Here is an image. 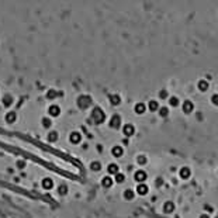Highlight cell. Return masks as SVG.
<instances>
[{"label": "cell", "mask_w": 218, "mask_h": 218, "mask_svg": "<svg viewBox=\"0 0 218 218\" xmlns=\"http://www.w3.org/2000/svg\"><path fill=\"white\" fill-rule=\"evenodd\" d=\"M104 111L101 110L100 107H94L93 108V111H92V118L96 121V122H101L103 120H104Z\"/></svg>", "instance_id": "6da1fadb"}, {"label": "cell", "mask_w": 218, "mask_h": 218, "mask_svg": "<svg viewBox=\"0 0 218 218\" xmlns=\"http://www.w3.org/2000/svg\"><path fill=\"white\" fill-rule=\"evenodd\" d=\"M146 177H148V175H146V172L142 170V169H138V170L134 173V179L138 182V183H145Z\"/></svg>", "instance_id": "7a4b0ae2"}, {"label": "cell", "mask_w": 218, "mask_h": 218, "mask_svg": "<svg viewBox=\"0 0 218 218\" xmlns=\"http://www.w3.org/2000/svg\"><path fill=\"white\" fill-rule=\"evenodd\" d=\"M182 110H183V113H186V114L193 113V110H194V103L191 100H185L183 104H182Z\"/></svg>", "instance_id": "3957f363"}, {"label": "cell", "mask_w": 218, "mask_h": 218, "mask_svg": "<svg viewBox=\"0 0 218 218\" xmlns=\"http://www.w3.org/2000/svg\"><path fill=\"white\" fill-rule=\"evenodd\" d=\"M90 103H92V99H90L89 96H79V99H78V106H79L80 108L89 107Z\"/></svg>", "instance_id": "277c9868"}, {"label": "cell", "mask_w": 218, "mask_h": 218, "mask_svg": "<svg viewBox=\"0 0 218 218\" xmlns=\"http://www.w3.org/2000/svg\"><path fill=\"white\" fill-rule=\"evenodd\" d=\"M135 191H136L139 196H145V194H148V191H149V186L146 185V183H138Z\"/></svg>", "instance_id": "5b68a950"}, {"label": "cell", "mask_w": 218, "mask_h": 218, "mask_svg": "<svg viewBox=\"0 0 218 218\" xmlns=\"http://www.w3.org/2000/svg\"><path fill=\"white\" fill-rule=\"evenodd\" d=\"M69 141H70L72 144H79V142L82 141V134H80L79 131H72V132L69 134Z\"/></svg>", "instance_id": "8992f818"}, {"label": "cell", "mask_w": 218, "mask_h": 218, "mask_svg": "<svg viewBox=\"0 0 218 218\" xmlns=\"http://www.w3.org/2000/svg\"><path fill=\"white\" fill-rule=\"evenodd\" d=\"M120 125H121V116L113 114L111 118H110V127H111V128H118Z\"/></svg>", "instance_id": "52a82bcc"}, {"label": "cell", "mask_w": 218, "mask_h": 218, "mask_svg": "<svg viewBox=\"0 0 218 218\" xmlns=\"http://www.w3.org/2000/svg\"><path fill=\"white\" fill-rule=\"evenodd\" d=\"M48 113H49L51 117H58L61 114V107L58 104H51L48 107Z\"/></svg>", "instance_id": "ba28073f"}, {"label": "cell", "mask_w": 218, "mask_h": 218, "mask_svg": "<svg viewBox=\"0 0 218 218\" xmlns=\"http://www.w3.org/2000/svg\"><path fill=\"white\" fill-rule=\"evenodd\" d=\"M122 132L125 136H131V135L135 134V127L134 124H124V127H122Z\"/></svg>", "instance_id": "9c48e42d"}, {"label": "cell", "mask_w": 218, "mask_h": 218, "mask_svg": "<svg viewBox=\"0 0 218 218\" xmlns=\"http://www.w3.org/2000/svg\"><path fill=\"white\" fill-rule=\"evenodd\" d=\"M179 175H180V177L182 179H189L190 176H191V169L189 168V166H183V168H180L179 170Z\"/></svg>", "instance_id": "30bf717a"}, {"label": "cell", "mask_w": 218, "mask_h": 218, "mask_svg": "<svg viewBox=\"0 0 218 218\" xmlns=\"http://www.w3.org/2000/svg\"><path fill=\"white\" fill-rule=\"evenodd\" d=\"M114 183V179L110 176V175H107V176H104L103 179H101V186L103 187H106V189H108V187H111Z\"/></svg>", "instance_id": "8fae6325"}, {"label": "cell", "mask_w": 218, "mask_h": 218, "mask_svg": "<svg viewBox=\"0 0 218 218\" xmlns=\"http://www.w3.org/2000/svg\"><path fill=\"white\" fill-rule=\"evenodd\" d=\"M208 87H210V83L207 82V79H200V80L197 82V89H199L200 92H207Z\"/></svg>", "instance_id": "7c38bea8"}, {"label": "cell", "mask_w": 218, "mask_h": 218, "mask_svg": "<svg viewBox=\"0 0 218 218\" xmlns=\"http://www.w3.org/2000/svg\"><path fill=\"white\" fill-rule=\"evenodd\" d=\"M111 153H113V156L120 158V156L124 155V148H122L121 145H114V146L111 148Z\"/></svg>", "instance_id": "4fadbf2b"}, {"label": "cell", "mask_w": 218, "mask_h": 218, "mask_svg": "<svg viewBox=\"0 0 218 218\" xmlns=\"http://www.w3.org/2000/svg\"><path fill=\"white\" fill-rule=\"evenodd\" d=\"M134 111L136 114H144L145 111H146V106H145V103H142V101H139V103H136L134 106Z\"/></svg>", "instance_id": "5bb4252c"}, {"label": "cell", "mask_w": 218, "mask_h": 218, "mask_svg": "<svg viewBox=\"0 0 218 218\" xmlns=\"http://www.w3.org/2000/svg\"><path fill=\"white\" fill-rule=\"evenodd\" d=\"M41 186H42L45 190H51V189L53 187V180H52L51 177H44L42 182H41Z\"/></svg>", "instance_id": "9a60e30c"}, {"label": "cell", "mask_w": 218, "mask_h": 218, "mask_svg": "<svg viewBox=\"0 0 218 218\" xmlns=\"http://www.w3.org/2000/svg\"><path fill=\"white\" fill-rule=\"evenodd\" d=\"M107 172L110 173V175H117L118 172H120V168H118L117 163H108V166H107Z\"/></svg>", "instance_id": "2e32d148"}, {"label": "cell", "mask_w": 218, "mask_h": 218, "mask_svg": "<svg viewBox=\"0 0 218 218\" xmlns=\"http://www.w3.org/2000/svg\"><path fill=\"white\" fill-rule=\"evenodd\" d=\"M163 211L166 213V214H169V213H173L175 211V204L172 201H166V203H163Z\"/></svg>", "instance_id": "e0dca14e"}, {"label": "cell", "mask_w": 218, "mask_h": 218, "mask_svg": "<svg viewBox=\"0 0 218 218\" xmlns=\"http://www.w3.org/2000/svg\"><path fill=\"white\" fill-rule=\"evenodd\" d=\"M1 101H3V106H6V107H9L10 104H13V101H14V99H13V96L11 94H4L3 96V99H1Z\"/></svg>", "instance_id": "ac0fdd59"}, {"label": "cell", "mask_w": 218, "mask_h": 218, "mask_svg": "<svg viewBox=\"0 0 218 218\" xmlns=\"http://www.w3.org/2000/svg\"><path fill=\"white\" fill-rule=\"evenodd\" d=\"M146 107H148L151 111H158L160 106H159V101H158V100H149V103H148V106H146Z\"/></svg>", "instance_id": "d6986e66"}, {"label": "cell", "mask_w": 218, "mask_h": 218, "mask_svg": "<svg viewBox=\"0 0 218 218\" xmlns=\"http://www.w3.org/2000/svg\"><path fill=\"white\" fill-rule=\"evenodd\" d=\"M58 138H59L58 131H49L48 135H47V139H48L49 142H55V141H58Z\"/></svg>", "instance_id": "ffe728a7"}, {"label": "cell", "mask_w": 218, "mask_h": 218, "mask_svg": "<svg viewBox=\"0 0 218 218\" xmlns=\"http://www.w3.org/2000/svg\"><path fill=\"white\" fill-rule=\"evenodd\" d=\"M135 197V191L132 189H125L124 190V199H127V200H132Z\"/></svg>", "instance_id": "44dd1931"}, {"label": "cell", "mask_w": 218, "mask_h": 218, "mask_svg": "<svg viewBox=\"0 0 218 218\" xmlns=\"http://www.w3.org/2000/svg\"><path fill=\"white\" fill-rule=\"evenodd\" d=\"M16 120H17L16 111H9V113L6 114V121H7V122H10V124H11V122H14Z\"/></svg>", "instance_id": "7402d4cb"}, {"label": "cell", "mask_w": 218, "mask_h": 218, "mask_svg": "<svg viewBox=\"0 0 218 218\" xmlns=\"http://www.w3.org/2000/svg\"><path fill=\"white\" fill-rule=\"evenodd\" d=\"M90 169L94 170V172H99L101 169V162L100 160H93V162L90 163Z\"/></svg>", "instance_id": "603a6c76"}, {"label": "cell", "mask_w": 218, "mask_h": 218, "mask_svg": "<svg viewBox=\"0 0 218 218\" xmlns=\"http://www.w3.org/2000/svg\"><path fill=\"white\" fill-rule=\"evenodd\" d=\"M179 97H177V96H170V97H169V104H170V106H172V107H177V106H179Z\"/></svg>", "instance_id": "cb8c5ba5"}, {"label": "cell", "mask_w": 218, "mask_h": 218, "mask_svg": "<svg viewBox=\"0 0 218 218\" xmlns=\"http://www.w3.org/2000/svg\"><path fill=\"white\" fill-rule=\"evenodd\" d=\"M158 114H159L160 117H168V116H169V108H168V107H159Z\"/></svg>", "instance_id": "d4e9b609"}, {"label": "cell", "mask_w": 218, "mask_h": 218, "mask_svg": "<svg viewBox=\"0 0 218 218\" xmlns=\"http://www.w3.org/2000/svg\"><path fill=\"white\" fill-rule=\"evenodd\" d=\"M124 180H125V175L121 173V172H118L117 175L114 176V182H117V183H122Z\"/></svg>", "instance_id": "484cf974"}, {"label": "cell", "mask_w": 218, "mask_h": 218, "mask_svg": "<svg viewBox=\"0 0 218 218\" xmlns=\"http://www.w3.org/2000/svg\"><path fill=\"white\" fill-rule=\"evenodd\" d=\"M146 162H148V159H146L145 155H138V156H136V163H138V165H145Z\"/></svg>", "instance_id": "4316f807"}, {"label": "cell", "mask_w": 218, "mask_h": 218, "mask_svg": "<svg viewBox=\"0 0 218 218\" xmlns=\"http://www.w3.org/2000/svg\"><path fill=\"white\" fill-rule=\"evenodd\" d=\"M110 101H111V104L117 106V104H120L121 99H120V96H118V94H111V96H110Z\"/></svg>", "instance_id": "83f0119b"}, {"label": "cell", "mask_w": 218, "mask_h": 218, "mask_svg": "<svg viewBox=\"0 0 218 218\" xmlns=\"http://www.w3.org/2000/svg\"><path fill=\"white\" fill-rule=\"evenodd\" d=\"M41 124H42V127H45V128H48V127H51V124H52V121H51V118L48 117H44L42 120H41Z\"/></svg>", "instance_id": "f1b7e54d"}, {"label": "cell", "mask_w": 218, "mask_h": 218, "mask_svg": "<svg viewBox=\"0 0 218 218\" xmlns=\"http://www.w3.org/2000/svg\"><path fill=\"white\" fill-rule=\"evenodd\" d=\"M58 193H59V194H62V196H64V194H66V193H68V186L66 185H59V186H58Z\"/></svg>", "instance_id": "f546056e"}, {"label": "cell", "mask_w": 218, "mask_h": 218, "mask_svg": "<svg viewBox=\"0 0 218 218\" xmlns=\"http://www.w3.org/2000/svg\"><path fill=\"white\" fill-rule=\"evenodd\" d=\"M159 99H162V100H165V99H169V93H168V90L162 89V90L159 92Z\"/></svg>", "instance_id": "4dcf8cb0"}, {"label": "cell", "mask_w": 218, "mask_h": 218, "mask_svg": "<svg viewBox=\"0 0 218 218\" xmlns=\"http://www.w3.org/2000/svg\"><path fill=\"white\" fill-rule=\"evenodd\" d=\"M211 103H213L214 106H218V93H214V94L211 96Z\"/></svg>", "instance_id": "1f68e13d"}, {"label": "cell", "mask_w": 218, "mask_h": 218, "mask_svg": "<svg viewBox=\"0 0 218 218\" xmlns=\"http://www.w3.org/2000/svg\"><path fill=\"white\" fill-rule=\"evenodd\" d=\"M25 165H27V163H25V160H23V159L17 160V166H18L20 169H24V168H25Z\"/></svg>", "instance_id": "d6a6232c"}, {"label": "cell", "mask_w": 218, "mask_h": 218, "mask_svg": "<svg viewBox=\"0 0 218 218\" xmlns=\"http://www.w3.org/2000/svg\"><path fill=\"white\" fill-rule=\"evenodd\" d=\"M199 218H210V215H208V214H201Z\"/></svg>", "instance_id": "836d02e7"}, {"label": "cell", "mask_w": 218, "mask_h": 218, "mask_svg": "<svg viewBox=\"0 0 218 218\" xmlns=\"http://www.w3.org/2000/svg\"><path fill=\"white\" fill-rule=\"evenodd\" d=\"M0 110H1V104H0Z\"/></svg>", "instance_id": "e575fe53"}]
</instances>
